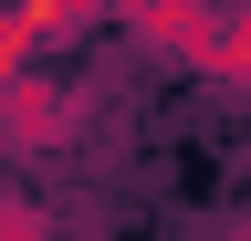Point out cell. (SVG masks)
I'll list each match as a JSON object with an SVG mask.
<instances>
[{"instance_id":"cell-1","label":"cell","mask_w":251,"mask_h":241,"mask_svg":"<svg viewBox=\"0 0 251 241\" xmlns=\"http://www.w3.org/2000/svg\"><path fill=\"white\" fill-rule=\"evenodd\" d=\"M74 126H84V105L63 74H31V63L0 74V158H63Z\"/></svg>"},{"instance_id":"cell-2","label":"cell","mask_w":251,"mask_h":241,"mask_svg":"<svg viewBox=\"0 0 251 241\" xmlns=\"http://www.w3.org/2000/svg\"><path fill=\"white\" fill-rule=\"evenodd\" d=\"M209 0H126V42L168 74H199V42H209Z\"/></svg>"},{"instance_id":"cell-3","label":"cell","mask_w":251,"mask_h":241,"mask_svg":"<svg viewBox=\"0 0 251 241\" xmlns=\"http://www.w3.org/2000/svg\"><path fill=\"white\" fill-rule=\"evenodd\" d=\"M21 21H31V53H74L84 32L126 21V0H21Z\"/></svg>"},{"instance_id":"cell-4","label":"cell","mask_w":251,"mask_h":241,"mask_svg":"<svg viewBox=\"0 0 251 241\" xmlns=\"http://www.w3.org/2000/svg\"><path fill=\"white\" fill-rule=\"evenodd\" d=\"M199 74H209V84H230V95H251V0H230V11L209 21V42H199Z\"/></svg>"},{"instance_id":"cell-5","label":"cell","mask_w":251,"mask_h":241,"mask_svg":"<svg viewBox=\"0 0 251 241\" xmlns=\"http://www.w3.org/2000/svg\"><path fill=\"white\" fill-rule=\"evenodd\" d=\"M11 63H42V53H31V21H21V0H0V74Z\"/></svg>"},{"instance_id":"cell-6","label":"cell","mask_w":251,"mask_h":241,"mask_svg":"<svg viewBox=\"0 0 251 241\" xmlns=\"http://www.w3.org/2000/svg\"><path fill=\"white\" fill-rule=\"evenodd\" d=\"M0 231H52V210L42 199H0Z\"/></svg>"}]
</instances>
